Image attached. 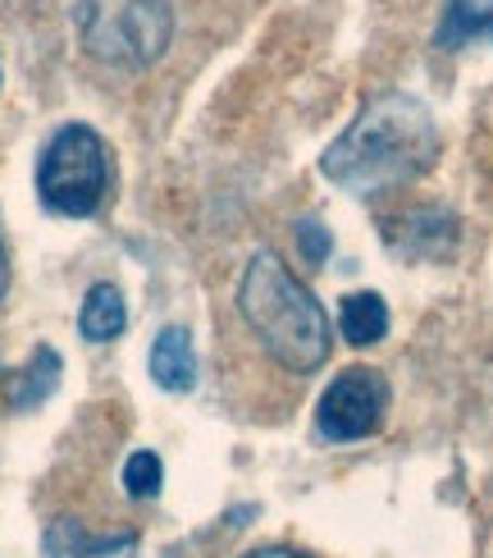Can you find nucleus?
I'll return each instance as SVG.
<instances>
[{
  "instance_id": "4",
  "label": "nucleus",
  "mask_w": 493,
  "mask_h": 558,
  "mask_svg": "<svg viewBox=\"0 0 493 558\" xmlns=\"http://www.w3.org/2000/svg\"><path fill=\"white\" fill-rule=\"evenodd\" d=\"M110 193V151L97 129L64 124L51 133L37 160V197L51 216L87 220Z\"/></svg>"
},
{
  "instance_id": "9",
  "label": "nucleus",
  "mask_w": 493,
  "mask_h": 558,
  "mask_svg": "<svg viewBox=\"0 0 493 558\" xmlns=\"http://www.w3.org/2000/svg\"><path fill=\"white\" fill-rule=\"evenodd\" d=\"M124 325H128V307H124V293L120 284H91L87 298H83V312H78V330L83 339L91 343H110V339H120L124 335Z\"/></svg>"
},
{
  "instance_id": "14",
  "label": "nucleus",
  "mask_w": 493,
  "mask_h": 558,
  "mask_svg": "<svg viewBox=\"0 0 493 558\" xmlns=\"http://www.w3.org/2000/svg\"><path fill=\"white\" fill-rule=\"evenodd\" d=\"M10 293V252H5V234H0V298Z\"/></svg>"
},
{
  "instance_id": "13",
  "label": "nucleus",
  "mask_w": 493,
  "mask_h": 558,
  "mask_svg": "<svg viewBox=\"0 0 493 558\" xmlns=\"http://www.w3.org/2000/svg\"><path fill=\"white\" fill-rule=\"evenodd\" d=\"M297 247H301V257L324 266L329 262V252H334V239H329V229L320 220H297Z\"/></svg>"
},
{
  "instance_id": "8",
  "label": "nucleus",
  "mask_w": 493,
  "mask_h": 558,
  "mask_svg": "<svg viewBox=\"0 0 493 558\" xmlns=\"http://www.w3.org/2000/svg\"><path fill=\"white\" fill-rule=\"evenodd\" d=\"M60 376H64V362H60L56 348H46V343L33 348L28 366L10 376V408H14V412H33V408H41V403L60 389Z\"/></svg>"
},
{
  "instance_id": "11",
  "label": "nucleus",
  "mask_w": 493,
  "mask_h": 558,
  "mask_svg": "<svg viewBox=\"0 0 493 558\" xmlns=\"http://www.w3.org/2000/svg\"><path fill=\"white\" fill-rule=\"evenodd\" d=\"M338 330L352 348H370V343H380L384 330H389V307H384V298L380 293H347L343 298V312H338Z\"/></svg>"
},
{
  "instance_id": "5",
  "label": "nucleus",
  "mask_w": 493,
  "mask_h": 558,
  "mask_svg": "<svg viewBox=\"0 0 493 558\" xmlns=\"http://www.w3.org/2000/svg\"><path fill=\"white\" fill-rule=\"evenodd\" d=\"M389 408V380L374 366H347L334 376L316 403V426L324 439L347 445V439H366Z\"/></svg>"
},
{
  "instance_id": "15",
  "label": "nucleus",
  "mask_w": 493,
  "mask_h": 558,
  "mask_svg": "<svg viewBox=\"0 0 493 558\" xmlns=\"http://www.w3.org/2000/svg\"><path fill=\"white\" fill-rule=\"evenodd\" d=\"M247 558H307V554H293V549H251Z\"/></svg>"
},
{
  "instance_id": "2",
  "label": "nucleus",
  "mask_w": 493,
  "mask_h": 558,
  "mask_svg": "<svg viewBox=\"0 0 493 558\" xmlns=\"http://www.w3.org/2000/svg\"><path fill=\"white\" fill-rule=\"evenodd\" d=\"M238 307L256 330V339L266 343V353L274 362H284L288 371H297V376H311L316 366L329 362V348H334L329 316L316 302V293L274 252L261 247L247 262L238 284Z\"/></svg>"
},
{
  "instance_id": "6",
  "label": "nucleus",
  "mask_w": 493,
  "mask_h": 558,
  "mask_svg": "<svg viewBox=\"0 0 493 558\" xmlns=\"http://www.w3.org/2000/svg\"><path fill=\"white\" fill-rule=\"evenodd\" d=\"M41 558H137V536H91L78 518H56L41 536Z\"/></svg>"
},
{
  "instance_id": "1",
  "label": "nucleus",
  "mask_w": 493,
  "mask_h": 558,
  "mask_svg": "<svg viewBox=\"0 0 493 558\" xmlns=\"http://www.w3.org/2000/svg\"><path fill=\"white\" fill-rule=\"evenodd\" d=\"M439 156V129L426 101L407 92L374 97L320 156V174L361 197L403 189L420 179Z\"/></svg>"
},
{
  "instance_id": "12",
  "label": "nucleus",
  "mask_w": 493,
  "mask_h": 558,
  "mask_svg": "<svg viewBox=\"0 0 493 558\" xmlns=\"http://www.w3.org/2000/svg\"><path fill=\"white\" fill-rule=\"evenodd\" d=\"M160 481H164V468H160V458L151 449H137L128 462H124V490L133 499H151L160 495Z\"/></svg>"
},
{
  "instance_id": "3",
  "label": "nucleus",
  "mask_w": 493,
  "mask_h": 558,
  "mask_svg": "<svg viewBox=\"0 0 493 558\" xmlns=\"http://www.w3.org/2000/svg\"><path fill=\"white\" fill-rule=\"evenodd\" d=\"M78 41L91 60L114 69H147L174 37L170 0H74Z\"/></svg>"
},
{
  "instance_id": "7",
  "label": "nucleus",
  "mask_w": 493,
  "mask_h": 558,
  "mask_svg": "<svg viewBox=\"0 0 493 558\" xmlns=\"http://www.w3.org/2000/svg\"><path fill=\"white\" fill-rule=\"evenodd\" d=\"M151 380L170 393H187L197 385V348H193V335L183 330V325H164L151 343Z\"/></svg>"
},
{
  "instance_id": "10",
  "label": "nucleus",
  "mask_w": 493,
  "mask_h": 558,
  "mask_svg": "<svg viewBox=\"0 0 493 558\" xmlns=\"http://www.w3.org/2000/svg\"><path fill=\"white\" fill-rule=\"evenodd\" d=\"M466 41H493V0H448L439 23V46L457 51Z\"/></svg>"
}]
</instances>
